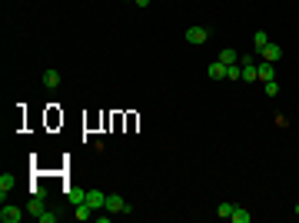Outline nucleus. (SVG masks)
<instances>
[{
  "label": "nucleus",
  "instance_id": "nucleus-1",
  "mask_svg": "<svg viewBox=\"0 0 299 223\" xmlns=\"http://www.w3.org/2000/svg\"><path fill=\"white\" fill-rule=\"evenodd\" d=\"M107 213H133V206L123 200V197H116V193H110L107 197V206H103Z\"/></svg>",
  "mask_w": 299,
  "mask_h": 223
},
{
  "label": "nucleus",
  "instance_id": "nucleus-2",
  "mask_svg": "<svg viewBox=\"0 0 299 223\" xmlns=\"http://www.w3.org/2000/svg\"><path fill=\"white\" fill-rule=\"evenodd\" d=\"M23 213H27V210L3 203V210H0V220H3V223H20V220H23Z\"/></svg>",
  "mask_w": 299,
  "mask_h": 223
},
{
  "label": "nucleus",
  "instance_id": "nucleus-3",
  "mask_svg": "<svg viewBox=\"0 0 299 223\" xmlns=\"http://www.w3.org/2000/svg\"><path fill=\"white\" fill-rule=\"evenodd\" d=\"M260 57H262V60H269V63H280V60H282V47L269 40V43H266V47L260 50Z\"/></svg>",
  "mask_w": 299,
  "mask_h": 223
},
{
  "label": "nucleus",
  "instance_id": "nucleus-4",
  "mask_svg": "<svg viewBox=\"0 0 299 223\" xmlns=\"http://www.w3.org/2000/svg\"><path fill=\"white\" fill-rule=\"evenodd\" d=\"M206 40H209V30H206V27H189L187 30V43H193V47H200Z\"/></svg>",
  "mask_w": 299,
  "mask_h": 223
},
{
  "label": "nucleus",
  "instance_id": "nucleus-5",
  "mask_svg": "<svg viewBox=\"0 0 299 223\" xmlns=\"http://www.w3.org/2000/svg\"><path fill=\"white\" fill-rule=\"evenodd\" d=\"M276 63H269V60H260L256 63V74H260V80L266 83V80H276V70H273Z\"/></svg>",
  "mask_w": 299,
  "mask_h": 223
},
{
  "label": "nucleus",
  "instance_id": "nucleus-6",
  "mask_svg": "<svg viewBox=\"0 0 299 223\" xmlns=\"http://www.w3.org/2000/svg\"><path fill=\"white\" fill-rule=\"evenodd\" d=\"M87 203L93 206V210H103L107 206V193L103 190H87Z\"/></svg>",
  "mask_w": 299,
  "mask_h": 223
},
{
  "label": "nucleus",
  "instance_id": "nucleus-7",
  "mask_svg": "<svg viewBox=\"0 0 299 223\" xmlns=\"http://www.w3.org/2000/svg\"><path fill=\"white\" fill-rule=\"evenodd\" d=\"M14 183H17L14 173H0V197H3V203H7V193L14 190Z\"/></svg>",
  "mask_w": 299,
  "mask_h": 223
},
{
  "label": "nucleus",
  "instance_id": "nucleus-8",
  "mask_svg": "<svg viewBox=\"0 0 299 223\" xmlns=\"http://www.w3.org/2000/svg\"><path fill=\"white\" fill-rule=\"evenodd\" d=\"M43 210H47V206H43V197H30V203H27V213H30L34 220H40V217H43Z\"/></svg>",
  "mask_w": 299,
  "mask_h": 223
},
{
  "label": "nucleus",
  "instance_id": "nucleus-9",
  "mask_svg": "<svg viewBox=\"0 0 299 223\" xmlns=\"http://www.w3.org/2000/svg\"><path fill=\"white\" fill-rule=\"evenodd\" d=\"M206 74L213 77V80H226V63H223V60H216V63H209V67H206Z\"/></svg>",
  "mask_w": 299,
  "mask_h": 223
},
{
  "label": "nucleus",
  "instance_id": "nucleus-10",
  "mask_svg": "<svg viewBox=\"0 0 299 223\" xmlns=\"http://www.w3.org/2000/svg\"><path fill=\"white\" fill-rule=\"evenodd\" d=\"M67 200H70V203H74V206L87 203V190H83V186H74V190L67 193Z\"/></svg>",
  "mask_w": 299,
  "mask_h": 223
},
{
  "label": "nucleus",
  "instance_id": "nucleus-11",
  "mask_svg": "<svg viewBox=\"0 0 299 223\" xmlns=\"http://www.w3.org/2000/svg\"><path fill=\"white\" fill-rule=\"evenodd\" d=\"M43 87H47V90H56V87H60V70H47V74H43Z\"/></svg>",
  "mask_w": 299,
  "mask_h": 223
},
{
  "label": "nucleus",
  "instance_id": "nucleus-12",
  "mask_svg": "<svg viewBox=\"0 0 299 223\" xmlns=\"http://www.w3.org/2000/svg\"><path fill=\"white\" fill-rule=\"evenodd\" d=\"M74 217H76V220H93V206H90V203L74 206Z\"/></svg>",
  "mask_w": 299,
  "mask_h": 223
},
{
  "label": "nucleus",
  "instance_id": "nucleus-13",
  "mask_svg": "<svg viewBox=\"0 0 299 223\" xmlns=\"http://www.w3.org/2000/svg\"><path fill=\"white\" fill-rule=\"evenodd\" d=\"M233 223H249L253 220V213H246V206H233V217H229Z\"/></svg>",
  "mask_w": 299,
  "mask_h": 223
},
{
  "label": "nucleus",
  "instance_id": "nucleus-14",
  "mask_svg": "<svg viewBox=\"0 0 299 223\" xmlns=\"http://www.w3.org/2000/svg\"><path fill=\"white\" fill-rule=\"evenodd\" d=\"M262 90H266L269 100H276V97H280V83H276V80H266V83H262Z\"/></svg>",
  "mask_w": 299,
  "mask_h": 223
},
{
  "label": "nucleus",
  "instance_id": "nucleus-15",
  "mask_svg": "<svg viewBox=\"0 0 299 223\" xmlns=\"http://www.w3.org/2000/svg\"><path fill=\"white\" fill-rule=\"evenodd\" d=\"M226 80H243V67H240V63H229V67H226Z\"/></svg>",
  "mask_w": 299,
  "mask_h": 223
},
{
  "label": "nucleus",
  "instance_id": "nucleus-16",
  "mask_svg": "<svg viewBox=\"0 0 299 223\" xmlns=\"http://www.w3.org/2000/svg\"><path fill=\"white\" fill-rule=\"evenodd\" d=\"M266 43H269V34H266V30H256V37H253V47H256V50H262Z\"/></svg>",
  "mask_w": 299,
  "mask_h": 223
},
{
  "label": "nucleus",
  "instance_id": "nucleus-17",
  "mask_svg": "<svg viewBox=\"0 0 299 223\" xmlns=\"http://www.w3.org/2000/svg\"><path fill=\"white\" fill-rule=\"evenodd\" d=\"M233 206H236V203H229V200H223V203L216 206V213H220L223 220H229V217H233Z\"/></svg>",
  "mask_w": 299,
  "mask_h": 223
},
{
  "label": "nucleus",
  "instance_id": "nucleus-18",
  "mask_svg": "<svg viewBox=\"0 0 299 223\" xmlns=\"http://www.w3.org/2000/svg\"><path fill=\"white\" fill-rule=\"evenodd\" d=\"M220 60L229 67V63H240V54H236V50H223V54H220Z\"/></svg>",
  "mask_w": 299,
  "mask_h": 223
},
{
  "label": "nucleus",
  "instance_id": "nucleus-19",
  "mask_svg": "<svg viewBox=\"0 0 299 223\" xmlns=\"http://www.w3.org/2000/svg\"><path fill=\"white\" fill-rule=\"evenodd\" d=\"M40 223H56V213H50V210H43V217H40Z\"/></svg>",
  "mask_w": 299,
  "mask_h": 223
},
{
  "label": "nucleus",
  "instance_id": "nucleus-20",
  "mask_svg": "<svg viewBox=\"0 0 299 223\" xmlns=\"http://www.w3.org/2000/svg\"><path fill=\"white\" fill-rule=\"evenodd\" d=\"M133 3H136V7H150L153 0H133Z\"/></svg>",
  "mask_w": 299,
  "mask_h": 223
},
{
  "label": "nucleus",
  "instance_id": "nucleus-21",
  "mask_svg": "<svg viewBox=\"0 0 299 223\" xmlns=\"http://www.w3.org/2000/svg\"><path fill=\"white\" fill-rule=\"evenodd\" d=\"M296 213H299V203H296Z\"/></svg>",
  "mask_w": 299,
  "mask_h": 223
}]
</instances>
